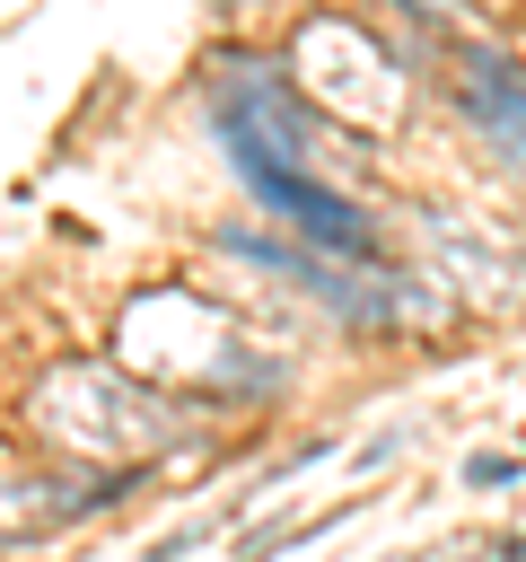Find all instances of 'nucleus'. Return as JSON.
Here are the masks:
<instances>
[{
	"label": "nucleus",
	"instance_id": "obj_1",
	"mask_svg": "<svg viewBox=\"0 0 526 562\" xmlns=\"http://www.w3.org/2000/svg\"><path fill=\"white\" fill-rule=\"evenodd\" d=\"M281 123V88L272 79H245V88H228V105H219V132H228V158H237V176H245V193L272 211V220H289L298 237H316L324 255H377V237H368V220L333 193V184H316V167L298 158V140L289 132H272Z\"/></svg>",
	"mask_w": 526,
	"mask_h": 562
}]
</instances>
